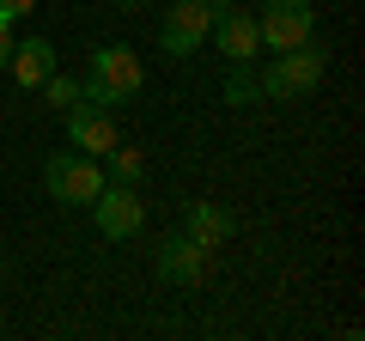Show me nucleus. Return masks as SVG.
I'll use <instances>...</instances> for the list:
<instances>
[{
    "label": "nucleus",
    "instance_id": "nucleus-3",
    "mask_svg": "<svg viewBox=\"0 0 365 341\" xmlns=\"http://www.w3.org/2000/svg\"><path fill=\"white\" fill-rule=\"evenodd\" d=\"M256 37L262 49H299V43L317 37V6L311 0H262V13H256Z\"/></svg>",
    "mask_w": 365,
    "mask_h": 341
},
{
    "label": "nucleus",
    "instance_id": "nucleus-5",
    "mask_svg": "<svg viewBox=\"0 0 365 341\" xmlns=\"http://www.w3.org/2000/svg\"><path fill=\"white\" fill-rule=\"evenodd\" d=\"M213 31V0H170V13L158 19V49L165 55H195Z\"/></svg>",
    "mask_w": 365,
    "mask_h": 341
},
{
    "label": "nucleus",
    "instance_id": "nucleus-13",
    "mask_svg": "<svg viewBox=\"0 0 365 341\" xmlns=\"http://www.w3.org/2000/svg\"><path fill=\"white\" fill-rule=\"evenodd\" d=\"M225 104H262V86L250 73V61H232V73H225Z\"/></svg>",
    "mask_w": 365,
    "mask_h": 341
},
{
    "label": "nucleus",
    "instance_id": "nucleus-7",
    "mask_svg": "<svg viewBox=\"0 0 365 341\" xmlns=\"http://www.w3.org/2000/svg\"><path fill=\"white\" fill-rule=\"evenodd\" d=\"M213 43L225 49V61H256L262 55V37H256V13H237L232 0H213Z\"/></svg>",
    "mask_w": 365,
    "mask_h": 341
},
{
    "label": "nucleus",
    "instance_id": "nucleus-9",
    "mask_svg": "<svg viewBox=\"0 0 365 341\" xmlns=\"http://www.w3.org/2000/svg\"><path fill=\"white\" fill-rule=\"evenodd\" d=\"M201 275H207V250L189 232H170L158 244V280H170V287H201Z\"/></svg>",
    "mask_w": 365,
    "mask_h": 341
},
{
    "label": "nucleus",
    "instance_id": "nucleus-2",
    "mask_svg": "<svg viewBox=\"0 0 365 341\" xmlns=\"http://www.w3.org/2000/svg\"><path fill=\"white\" fill-rule=\"evenodd\" d=\"M323 73H329V55L311 49V43H299V49L274 55L256 73V86H262V98H311L317 86H323Z\"/></svg>",
    "mask_w": 365,
    "mask_h": 341
},
{
    "label": "nucleus",
    "instance_id": "nucleus-1",
    "mask_svg": "<svg viewBox=\"0 0 365 341\" xmlns=\"http://www.w3.org/2000/svg\"><path fill=\"white\" fill-rule=\"evenodd\" d=\"M146 86V67L128 43H104V49H91V67H86V104H104V110H122L134 104Z\"/></svg>",
    "mask_w": 365,
    "mask_h": 341
},
{
    "label": "nucleus",
    "instance_id": "nucleus-14",
    "mask_svg": "<svg viewBox=\"0 0 365 341\" xmlns=\"http://www.w3.org/2000/svg\"><path fill=\"white\" fill-rule=\"evenodd\" d=\"M37 92H43V104H49V110H61V116L79 104V98H86V92H79V79H67V73H49V79L37 86Z\"/></svg>",
    "mask_w": 365,
    "mask_h": 341
},
{
    "label": "nucleus",
    "instance_id": "nucleus-15",
    "mask_svg": "<svg viewBox=\"0 0 365 341\" xmlns=\"http://www.w3.org/2000/svg\"><path fill=\"white\" fill-rule=\"evenodd\" d=\"M37 13V0H0V19H6V25H19V19H31Z\"/></svg>",
    "mask_w": 365,
    "mask_h": 341
},
{
    "label": "nucleus",
    "instance_id": "nucleus-6",
    "mask_svg": "<svg viewBox=\"0 0 365 341\" xmlns=\"http://www.w3.org/2000/svg\"><path fill=\"white\" fill-rule=\"evenodd\" d=\"M91 213H98V232L116 238V244H128L146 225V208H140V195H134V183H104L91 195Z\"/></svg>",
    "mask_w": 365,
    "mask_h": 341
},
{
    "label": "nucleus",
    "instance_id": "nucleus-16",
    "mask_svg": "<svg viewBox=\"0 0 365 341\" xmlns=\"http://www.w3.org/2000/svg\"><path fill=\"white\" fill-rule=\"evenodd\" d=\"M6 55H13V25L0 19V67H6Z\"/></svg>",
    "mask_w": 365,
    "mask_h": 341
},
{
    "label": "nucleus",
    "instance_id": "nucleus-4",
    "mask_svg": "<svg viewBox=\"0 0 365 341\" xmlns=\"http://www.w3.org/2000/svg\"><path fill=\"white\" fill-rule=\"evenodd\" d=\"M43 183H49V195L61 201V208H91V195H98L110 177L98 170L91 153H55L49 165H43Z\"/></svg>",
    "mask_w": 365,
    "mask_h": 341
},
{
    "label": "nucleus",
    "instance_id": "nucleus-10",
    "mask_svg": "<svg viewBox=\"0 0 365 341\" xmlns=\"http://www.w3.org/2000/svg\"><path fill=\"white\" fill-rule=\"evenodd\" d=\"M6 67H13V79L25 86V92H37L43 79L55 73V43H49V37H25V43H13Z\"/></svg>",
    "mask_w": 365,
    "mask_h": 341
},
{
    "label": "nucleus",
    "instance_id": "nucleus-12",
    "mask_svg": "<svg viewBox=\"0 0 365 341\" xmlns=\"http://www.w3.org/2000/svg\"><path fill=\"white\" fill-rule=\"evenodd\" d=\"M110 183H140V177H146V153H140V146H110Z\"/></svg>",
    "mask_w": 365,
    "mask_h": 341
},
{
    "label": "nucleus",
    "instance_id": "nucleus-17",
    "mask_svg": "<svg viewBox=\"0 0 365 341\" xmlns=\"http://www.w3.org/2000/svg\"><path fill=\"white\" fill-rule=\"evenodd\" d=\"M116 6H122V13H134V6H146V0H116Z\"/></svg>",
    "mask_w": 365,
    "mask_h": 341
},
{
    "label": "nucleus",
    "instance_id": "nucleus-11",
    "mask_svg": "<svg viewBox=\"0 0 365 341\" xmlns=\"http://www.w3.org/2000/svg\"><path fill=\"white\" fill-rule=\"evenodd\" d=\"M182 232L195 238L201 250H213V244L232 238V213H225L220 201H189V225H182Z\"/></svg>",
    "mask_w": 365,
    "mask_h": 341
},
{
    "label": "nucleus",
    "instance_id": "nucleus-8",
    "mask_svg": "<svg viewBox=\"0 0 365 341\" xmlns=\"http://www.w3.org/2000/svg\"><path fill=\"white\" fill-rule=\"evenodd\" d=\"M67 141H73L79 153H91V158H104L110 146L122 141V134H116V116H110L104 104H86V98H79V104L67 110Z\"/></svg>",
    "mask_w": 365,
    "mask_h": 341
}]
</instances>
